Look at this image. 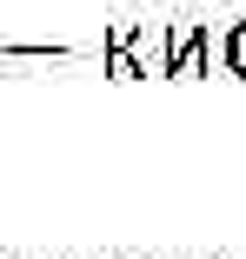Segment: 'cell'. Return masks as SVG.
<instances>
[{
  "instance_id": "obj_3",
  "label": "cell",
  "mask_w": 246,
  "mask_h": 259,
  "mask_svg": "<svg viewBox=\"0 0 246 259\" xmlns=\"http://www.w3.org/2000/svg\"><path fill=\"white\" fill-rule=\"evenodd\" d=\"M220 54H226V73H239V80H246V20L220 40Z\"/></svg>"
},
{
  "instance_id": "obj_1",
  "label": "cell",
  "mask_w": 246,
  "mask_h": 259,
  "mask_svg": "<svg viewBox=\"0 0 246 259\" xmlns=\"http://www.w3.org/2000/svg\"><path fill=\"white\" fill-rule=\"evenodd\" d=\"M213 67V33L207 27H173V73L193 80V73H207Z\"/></svg>"
},
{
  "instance_id": "obj_2",
  "label": "cell",
  "mask_w": 246,
  "mask_h": 259,
  "mask_svg": "<svg viewBox=\"0 0 246 259\" xmlns=\"http://www.w3.org/2000/svg\"><path fill=\"white\" fill-rule=\"evenodd\" d=\"M107 73H113V80H146V67H140L133 47H107Z\"/></svg>"
}]
</instances>
